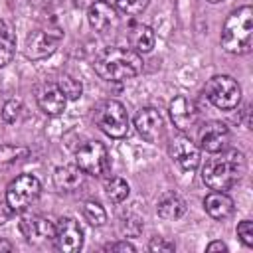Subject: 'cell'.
Wrapping results in <instances>:
<instances>
[{"instance_id":"obj_11","label":"cell","mask_w":253,"mask_h":253,"mask_svg":"<svg viewBox=\"0 0 253 253\" xmlns=\"http://www.w3.org/2000/svg\"><path fill=\"white\" fill-rule=\"evenodd\" d=\"M229 140H231V132L227 128L225 123L221 121H210L206 125H202L200 132H198V146L200 150H206L210 154H215V152H221L229 146Z\"/></svg>"},{"instance_id":"obj_3","label":"cell","mask_w":253,"mask_h":253,"mask_svg":"<svg viewBox=\"0 0 253 253\" xmlns=\"http://www.w3.org/2000/svg\"><path fill=\"white\" fill-rule=\"evenodd\" d=\"M221 47L233 55H245L253 45V8L249 4L233 10L221 30Z\"/></svg>"},{"instance_id":"obj_32","label":"cell","mask_w":253,"mask_h":253,"mask_svg":"<svg viewBox=\"0 0 253 253\" xmlns=\"http://www.w3.org/2000/svg\"><path fill=\"white\" fill-rule=\"evenodd\" d=\"M36 6H43V8H49V6H55L59 0H32Z\"/></svg>"},{"instance_id":"obj_19","label":"cell","mask_w":253,"mask_h":253,"mask_svg":"<svg viewBox=\"0 0 253 253\" xmlns=\"http://www.w3.org/2000/svg\"><path fill=\"white\" fill-rule=\"evenodd\" d=\"M204 210L213 219H225V217H229L233 213L235 206H233V200H231V196L227 192L211 190L204 198Z\"/></svg>"},{"instance_id":"obj_23","label":"cell","mask_w":253,"mask_h":253,"mask_svg":"<svg viewBox=\"0 0 253 253\" xmlns=\"http://www.w3.org/2000/svg\"><path fill=\"white\" fill-rule=\"evenodd\" d=\"M55 83H57V87L63 91V95L67 97V101H77V99L83 95V83H81L77 77L69 75V73H61Z\"/></svg>"},{"instance_id":"obj_30","label":"cell","mask_w":253,"mask_h":253,"mask_svg":"<svg viewBox=\"0 0 253 253\" xmlns=\"http://www.w3.org/2000/svg\"><path fill=\"white\" fill-rule=\"evenodd\" d=\"M105 249L107 251H121V253H132V251H136V247L130 243V241H117V243H109V245H105Z\"/></svg>"},{"instance_id":"obj_10","label":"cell","mask_w":253,"mask_h":253,"mask_svg":"<svg viewBox=\"0 0 253 253\" xmlns=\"http://www.w3.org/2000/svg\"><path fill=\"white\" fill-rule=\"evenodd\" d=\"M53 241L59 251L63 253H75L83 247V229L77 219L63 215L55 221V235Z\"/></svg>"},{"instance_id":"obj_12","label":"cell","mask_w":253,"mask_h":253,"mask_svg":"<svg viewBox=\"0 0 253 253\" xmlns=\"http://www.w3.org/2000/svg\"><path fill=\"white\" fill-rule=\"evenodd\" d=\"M168 113H170V119H172L174 126L180 132L192 130L198 125V119H200V111H198L196 103L192 99H188L186 95L174 97L168 105Z\"/></svg>"},{"instance_id":"obj_21","label":"cell","mask_w":253,"mask_h":253,"mask_svg":"<svg viewBox=\"0 0 253 253\" xmlns=\"http://www.w3.org/2000/svg\"><path fill=\"white\" fill-rule=\"evenodd\" d=\"M16 53V36L8 22L0 18V67H6Z\"/></svg>"},{"instance_id":"obj_20","label":"cell","mask_w":253,"mask_h":253,"mask_svg":"<svg viewBox=\"0 0 253 253\" xmlns=\"http://www.w3.org/2000/svg\"><path fill=\"white\" fill-rule=\"evenodd\" d=\"M156 213L164 221H176L186 213V204L178 194H164L156 204Z\"/></svg>"},{"instance_id":"obj_13","label":"cell","mask_w":253,"mask_h":253,"mask_svg":"<svg viewBox=\"0 0 253 253\" xmlns=\"http://www.w3.org/2000/svg\"><path fill=\"white\" fill-rule=\"evenodd\" d=\"M134 126L138 134L152 144H156L164 134V119L154 107H142L134 117Z\"/></svg>"},{"instance_id":"obj_22","label":"cell","mask_w":253,"mask_h":253,"mask_svg":"<svg viewBox=\"0 0 253 253\" xmlns=\"http://www.w3.org/2000/svg\"><path fill=\"white\" fill-rule=\"evenodd\" d=\"M105 194L113 204H121V202H125L128 198L130 186L126 184V180H123L119 176H113V178H109L105 182Z\"/></svg>"},{"instance_id":"obj_27","label":"cell","mask_w":253,"mask_h":253,"mask_svg":"<svg viewBox=\"0 0 253 253\" xmlns=\"http://www.w3.org/2000/svg\"><path fill=\"white\" fill-rule=\"evenodd\" d=\"M150 0H117V8L126 16H138L146 10Z\"/></svg>"},{"instance_id":"obj_29","label":"cell","mask_w":253,"mask_h":253,"mask_svg":"<svg viewBox=\"0 0 253 253\" xmlns=\"http://www.w3.org/2000/svg\"><path fill=\"white\" fill-rule=\"evenodd\" d=\"M148 249L150 251H158V253H170L176 249V245L164 237H152L150 243H148Z\"/></svg>"},{"instance_id":"obj_18","label":"cell","mask_w":253,"mask_h":253,"mask_svg":"<svg viewBox=\"0 0 253 253\" xmlns=\"http://www.w3.org/2000/svg\"><path fill=\"white\" fill-rule=\"evenodd\" d=\"M85 184V172L75 164V166H57L53 170V186L59 192H77Z\"/></svg>"},{"instance_id":"obj_31","label":"cell","mask_w":253,"mask_h":253,"mask_svg":"<svg viewBox=\"0 0 253 253\" xmlns=\"http://www.w3.org/2000/svg\"><path fill=\"white\" fill-rule=\"evenodd\" d=\"M206 251H210V253H213V251H227V245L223 243V241H211V243H208V247H206Z\"/></svg>"},{"instance_id":"obj_17","label":"cell","mask_w":253,"mask_h":253,"mask_svg":"<svg viewBox=\"0 0 253 253\" xmlns=\"http://www.w3.org/2000/svg\"><path fill=\"white\" fill-rule=\"evenodd\" d=\"M126 40L130 49H134L136 53H148L154 47V32L150 26L142 24V22H130L126 28Z\"/></svg>"},{"instance_id":"obj_34","label":"cell","mask_w":253,"mask_h":253,"mask_svg":"<svg viewBox=\"0 0 253 253\" xmlns=\"http://www.w3.org/2000/svg\"><path fill=\"white\" fill-rule=\"evenodd\" d=\"M12 249H14L12 243H8V241H0V251H12Z\"/></svg>"},{"instance_id":"obj_6","label":"cell","mask_w":253,"mask_h":253,"mask_svg":"<svg viewBox=\"0 0 253 253\" xmlns=\"http://www.w3.org/2000/svg\"><path fill=\"white\" fill-rule=\"evenodd\" d=\"M42 194V182L32 174L16 176L6 188V206L12 211H26Z\"/></svg>"},{"instance_id":"obj_25","label":"cell","mask_w":253,"mask_h":253,"mask_svg":"<svg viewBox=\"0 0 253 253\" xmlns=\"http://www.w3.org/2000/svg\"><path fill=\"white\" fill-rule=\"evenodd\" d=\"M83 217H85L93 227H101V225L107 223V211H105V208H103L99 202H95V200H87V202L83 204Z\"/></svg>"},{"instance_id":"obj_1","label":"cell","mask_w":253,"mask_h":253,"mask_svg":"<svg viewBox=\"0 0 253 253\" xmlns=\"http://www.w3.org/2000/svg\"><path fill=\"white\" fill-rule=\"evenodd\" d=\"M247 172V160L245 154L237 148H225L221 152H215L213 158H210L202 168V180L210 190L227 192L233 188Z\"/></svg>"},{"instance_id":"obj_8","label":"cell","mask_w":253,"mask_h":253,"mask_svg":"<svg viewBox=\"0 0 253 253\" xmlns=\"http://www.w3.org/2000/svg\"><path fill=\"white\" fill-rule=\"evenodd\" d=\"M75 164L85 172V176L101 178L109 172L111 160H109V152H107L105 144H101L97 140H87L77 148Z\"/></svg>"},{"instance_id":"obj_9","label":"cell","mask_w":253,"mask_h":253,"mask_svg":"<svg viewBox=\"0 0 253 253\" xmlns=\"http://www.w3.org/2000/svg\"><path fill=\"white\" fill-rule=\"evenodd\" d=\"M168 152L172 156V160L184 170V172H194L200 166L202 154H200V146L188 136V134H178L170 140L168 144Z\"/></svg>"},{"instance_id":"obj_24","label":"cell","mask_w":253,"mask_h":253,"mask_svg":"<svg viewBox=\"0 0 253 253\" xmlns=\"http://www.w3.org/2000/svg\"><path fill=\"white\" fill-rule=\"evenodd\" d=\"M30 154V150L26 146L20 144H0V168H6L14 162L24 160Z\"/></svg>"},{"instance_id":"obj_14","label":"cell","mask_w":253,"mask_h":253,"mask_svg":"<svg viewBox=\"0 0 253 253\" xmlns=\"http://www.w3.org/2000/svg\"><path fill=\"white\" fill-rule=\"evenodd\" d=\"M20 231L30 243H42L45 239H53L55 223L43 215H24L20 219Z\"/></svg>"},{"instance_id":"obj_5","label":"cell","mask_w":253,"mask_h":253,"mask_svg":"<svg viewBox=\"0 0 253 253\" xmlns=\"http://www.w3.org/2000/svg\"><path fill=\"white\" fill-rule=\"evenodd\" d=\"M95 123L111 138H125L128 134V128H130V119H128L126 107L115 99L105 101L97 109Z\"/></svg>"},{"instance_id":"obj_35","label":"cell","mask_w":253,"mask_h":253,"mask_svg":"<svg viewBox=\"0 0 253 253\" xmlns=\"http://www.w3.org/2000/svg\"><path fill=\"white\" fill-rule=\"evenodd\" d=\"M210 4H217V2H221V0H208Z\"/></svg>"},{"instance_id":"obj_26","label":"cell","mask_w":253,"mask_h":253,"mask_svg":"<svg viewBox=\"0 0 253 253\" xmlns=\"http://www.w3.org/2000/svg\"><path fill=\"white\" fill-rule=\"evenodd\" d=\"M20 113H22V101L20 99H10L2 107V121L6 125H14L20 119Z\"/></svg>"},{"instance_id":"obj_16","label":"cell","mask_w":253,"mask_h":253,"mask_svg":"<svg viewBox=\"0 0 253 253\" xmlns=\"http://www.w3.org/2000/svg\"><path fill=\"white\" fill-rule=\"evenodd\" d=\"M87 22L95 32H109L111 28L117 26L119 16H117V8L105 0L95 2L93 6L87 8Z\"/></svg>"},{"instance_id":"obj_15","label":"cell","mask_w":253,"mask_h":253,"mask_svg":"<svg viewBox=\"0 0 253 253\" xmlns=\"http://www.w3.org/2000/svg\"><path fill=\"white\" fill-rule=\"evenodd\" d=\"M38 105L40 109L49 115V117H57L65 111V105H67V97L63 95V91L57 87V83H43L40 89H38Z\"/></svg>"},{"instance_id":"obj_4","label":"cell","mask_w":253,"mask_h":253,"mask_svg":"<svg viewBox=\"0 0 253 253\" xmlns=\"http://www.w3.org/2000/svg\"><path fill=\"white\" fill-rule=\"evenodd\" d=\"M61 40H63V28L55 20H47V22L40 24L34 32H30V36L26 38L24 53L32 61L45 59L55 53Z\"/></svg>"},{"instance_id":"obj_7","label":"cell","mask_w":253,"mask_h":253,"mask_svg":"<svg viewBox=\"0 0 253 253\" xmlns=\"http://www.w3.org/2000/svg\"><path fill=\"white\" fill-rule=\"evenodd\" d=\"M208 101L219 111H231L241 101V87L229 75H213L206 83Z\"/></svg>"},{"instance_id":"obj_2","label":"cell","mask_w":253,"mask_h":253,"mask_svg":"<svg viewBox=\"0 0 253 253\" xmlns=\"http://www.w3.org/2000/svg\"><path fill=\"white\" fill-rule=\"evenodd\" d=\"M93 69L101 79L119 83V81L136 77L142 71V57L130 47L111 45V47H105L95 57Z\"/></svg>"},{"instance_id":"obj_28","label":"cell","mask_w":253,"mask_h":253,"mask_svg":"<svg viewBox=\"0 0 253 253\" xmlns=\"http://www.w3.org/2000/svg\"><path fill=\"white\" fill-rule=\"evenodd\" d=\"M237 237L245 247H253V223L249 219H243L237 223Z\"/></svg>"},{"instance_id":"obj_33","label":"cell","mask_w":253,"mask_h":253,"mask_svg":"<svg viewBox=\"0 0 253 253\" xmlns=\"http://www.w3.org/2000/svg\"><path fill=\"white\" fill-rule=\"evenodd\" d=\"M95 2H99V0H75V4H77L79 8H89V6H93Z\"/></svg>"}]
</instances>
